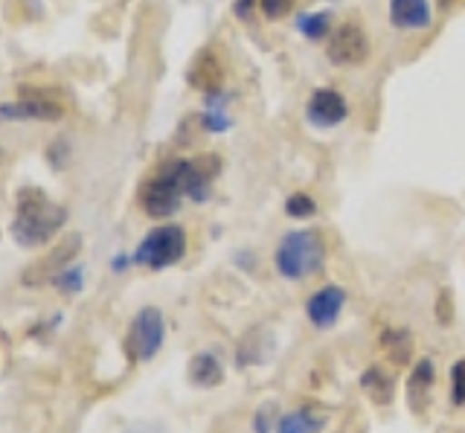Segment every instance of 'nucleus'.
I'll return each mask as SVG.
<instances>
[{"label":"nucleus","mask_w":465,"mask_h":433,"mask_svg":"<svg viewBox=\"0 0 465 433\" xmlns=\"http://www.w3.org/2000/svg\"><path fill=\"white\" fill-rule=\"evenodd\" d=\"M183 186L181 181L174 178V172L169 166L160 169V175H154L149 183L143 186V195H140V204L143 210L152 215V219H169L181 210V201H183Z\"/></svg>","instance_id":"nucleus-5"},{"label":"nucleus","mask_w":465,"mask_h":433,"mask_svg":"<svg viewBox=\"0 0 465 433\" xmlns=\"http://www.w3.org/2000/svg\"><path fill=\"white\" fill-rule=\"evenodd\" d=\"M390 24L407 33L428 30L433 24L430 0H390Z\"/></svg>","instance_id":"nucleus-11"},{"label":"nucleus","mask_w":465,"mask_h":433,"mask_svg":"<svg viewBox=\"0 0 465 433\" xmlns=\"http://www.w3.org/2000/svg\"><path fill=\"white\" fill-rule=\"evenodd\" d=\"M433 384H436V367L430 358H421L413 364V372L407 375L404 381V401L411 413L416 416H425L430 408V393H433Z\"/></svg>","instance_id":"nucleus-10"},{"label":"nucleus","mask_w":465,"mask_h":433,"mask_svg":"<svg viewBox=\"0 0 465 433\" xmlns=\"http://www.w3.org/2000/svg\"><path fill=\"white\" fill-rule=\"evenodd\" d=\"M62 108L47 99H21V103L0 105V123H21V120H58Z\"/></svg>","instance_id":"nucleus-13"},{"label":"nucleus","mask_w":465,"mask_h":433,"mask_svg":"<svg viewBox=\"0 0 465 433\" xmlns=\"http://www.w3.org/2000/svg\"><path fill=\"white\" fill-rule=\"evenodd\" d=\"M82 268H64V271H58L55 277H53V282L62 288V291H70V294H76L79 288H82Z\"/></svg>","instance_id":"nucleus-24"},{"label":"nucleus","mask_w":465,"mask_h":433,"mask_svg":"<svg viewBox=\"0 0 465 433\" xmlns=\"http://www.w3.org/2000/svg\"><path fill=\"white\" fill-rule=\"evenodd\" d=\"M326 418L317 416L312 408H302V410H294L282 416L280 422H276V433H317L323 430Z\"/></svg>","instance_id":"nucleus-16"},{"label":"nucleus","mask_w":465,"mask_h":433,"mask_svg":"<svg viewBox=\"0 0 465 433\" xmlns=\"http://www.w3.org/2000/svg\"><path fill=\"white\" fill-rule=\"evenodd\" d=\"M186 253V233L183 227L178 224H166V227H157L145 236L137 251H134V262L145 265V268H154V271H163L178 265Z\"/></svg>","instance_id":"nucleus-3"},{"label":"nucleus","mask_w":465,"mask_h":433,"mask_svg":"<svg viewBox=\"0 0 465 433\" xmlns=\"http://www.w3.org/2000/svg\"><path fill=\"white\" fill-rule=\"evenodd\" d=\"M370 55V38L361 30L355 21H346L341 26H334L329 35V47H326V59L338 67H355L363 64Z\"/></svg>","instance_id":"nucleus-6"},{"label":"nucleus","mask_w":465,"mask_h":433,"mask_svg":"<svg viewBox=\"0 0 465 433\" xmlns=\"http://www.w3.org/2000/svg\"><path fill=\"white\" fill-rule=\"evenodd\" d=\"M189 82L195 84V88H201V91H207L210 96L215 93V88H218V82H222V70H218V62L213 59L210 53H203L201 59L195 62V67H193V74H189Z\"/></svg>","instance_id":"nucleus-19"},{"label":"nucleus","mask_w":465,"mask_h":433,"mask_svg":"<svg viewBox=\"0 0 465 433\" xmlns=\"http://www.w3.org/2000/svg\"><path fill=\"white\" fill-rule=\"evenodd\" d=\"M305 117H309V123L314 128H323V132H329V128H338L341 123H346L349 117V105L341 91L334 88H317L309 99V105H305Z\"/></svg>","instance_id":"nucleus-9"},{"label":"nucleus","mask_w":465,"mask_h":433,"mask_svg":"<svg viewBox=\"0 0 465 433\" xmlns=\"http://www.w3.org/2000/svg\"><path fill=\"white\" fill-rule=\"evenodd\" d=\"M268 413H271V408H265V410H259V413H256V422H253V430H256V433H271Z\"/></svg>","instance_id":"nucleus-27"},{"label":"nucleus","mask_w":465,"mask_h":433,"mask_svg":"<svg viewBox=\"0 0 465 433\" xmlns=\"http://www.w3.org/2000/svg\"><path fill=\"white\" fill-rule=\"evenodd\" d=\"M361 387L375 404H390L396 399V379L390 372H384L381 367H370L361 375Z\"/></svg>","instance_id":"nucleus-15"},{"label":"nucleus","mask_w":465,"mask_h":433,"mask_svg":"<svg viewBox=\"0 0 465 433\" xmlns=\"http://www.w3.org/2000/svg\"><path fill=\"white\" fill-rule=\"evenodd\" d=\"M169 169L174 172V178L181 181L186 198L207 201L213 190L210 183L215 181L218 169H222V161H218L215 154H203V157H195V161H172Z\"/></svg>","instance_id":"nucleus-7"},{"label":"nucleus","mask_w":465,"mask_h":433,"mask_svg":"<svg viewBox=\"0 0 465 433\" xmlns=\"http://www.w3.org/2000/svg\"><path fill=\"white\" fill-rule=\"evenodd\" d=\"M0 161H4V152H0Z\"/></svg>","instance_id":"nucleus-28"},{"label":"nucleus","mask_w":465,"mask_h":433,"mask_svg":"<svg viewBox=\"0 0 465 433\" xmlns=\"http://www.w3.org/2000/svg\"><path fill=\"white\" fill-rule=\"evenodd\" d=\"M297 30L309 41H323L326 35H331V12H302L297 18Z\"/></svg>","instance_id":"nucleus-20"},{"label":"nucleus","mask_w":465,"mask_h":433,"mask_svg":"<svg viewBox=\"0 0 465 433\" xmlns=\"http://www.w3.org/2000/svg\"><path fill=\"white\" fill-rule=\"evenodd\" d=\"M163 338H166V320H163V314H160V309L154 306L140 309L134 320H131L128 338H125L128 358L134 360V364H145V360H152L163 349Z\"/></svg>","instance_id":"nucleus-4"},{"label":"nucleus","mask_w":465,"mask_h":433,"mask_svg":"<svg viewBox=\"0 0 465 433\" xmlns=\"http://www.w3.org/2000/svg\"><path fill=\"white\" fill-rule=\"evenodd\" d=\"M189 384H195L201 389H213L218 384H224V364L215 352H198L189 360Z\"/></svg>","instance_id":"nucleus-14"},{"label":"nucleus","mask_w":465,"mask_h":433,"mask_svg":"<svg viewBox=\"0 0 465 433\" xmlns=\"http://www.w3.org/2000/svg\"><path fill=\"white\" fill-rule=\"evenodd\" d=\"M201 123H203V128L207 132H227V128L232 125L230 120H227V113H224V108H222V103H215V96H210V108H207V113L201 117Z\"/></svg>","instance_id":"nucleus-22"},{"label":"nucleus","mask_w":465,"mask_h":433,"mask_svg":"<svg viewBox=\"0 0 465 433\" xmlns=\"http://www.w3.org/2000/svg\"><path fill=\"white\" fill-rule=\"evenodd\" d=\"M67 221V210L53 204L38 190H26L18 201V215L12 221V236L24 248L47 244Z\"/></svg>","instance_id":"nucleus-1"},{"label":"nucleus","mask_w":465,"mask_h":433,"mask_svg":"<svg viewBox=\"0 0 465 433\" xmlns=\"http://www.w3.org/2000/svg\"><path fill=\"white\" fill-rule=\"evenodd\" d=\"M297 0H259V9H262V15L271 18V21H280L285 18L291 9H294Z\"/></svg>","instance_id":"nucleus-25"},{"label":"nucleus","mask_w":465,"mask_h":433,"mask_svg":"<svg viewBox=\"0 0 465 433\" xmlns=\"http://www.w3.org/2000/svg\"><path fill=\"white\" fill-rule=\"evenodd\" d=\"M285 212L291 215V219H312V215L317 212V204H314L312 195L294 192V195L285 201Z\"/></svg>","instance_id":"nucleus-21"},{"label":"nucleus","mask_w":465,"mask_h":433,"mask_svg":"<svg viewBox=\"0 0 465 433\" xmlns=\"http://www.w3.org/2000/svg\"><path fill=\"white\" fill-rule=\"evenodd\" d=\"M450 401L462 408L465 404V358H460L454 367H450Z\"/></svg>","instance_id":"nucleus-23"},{"label":"nucleus","mask_w":465,"mask_h":433,"mask_svg":"<svg viewBox=\"0 0 465 433\" xmlns=\"http://www.w3.org/2000/svg\"><path fill=\"white\" fill-rule=\"evenodd\" d=\"M253 6H259V0H236V6H232V9H236V15L239 18H251L253 15Z\"/></svg>","instance_id":"nucleus-26"},{"label":"nucleus","mask_w":465,"mask_h":433,"mask_svg":"<svg viewBox=\"0 0 465 433\" xmlns=\"http://www.w3.org/2000/svg\"><path fill=\"white\" fill-rule=\"evenodd\" d=\"M381 343H384V349H387V358L396 367H407V364H411L413 338H411V331H407V329H387Z\"/></svg>","instance_id":"nucleus-17"},{"label":"nucleus","mask_w":465,"mask_h":433,"mask_svg":"<svg viewBox=\"0 0 465 433\" xmlns=\"http://www.w3.org/2000/svg\"><path fill=\"white\" fill-rule=\"evenodd\" d=\"M343 306H346V291L338 282H329L305 300V317H309L314 329H331L341 320Z\"/></svg>","instance_id":"nucleus-8"},{"label":"nucleus","mask_w":465,"mask_h":433,"mask_svg":"<svg viewBox=\"0 0 465 433\" xmlns=\"http://www.w3.org/2000/svg\"><path fill=\"white\" fill-rule=\"evenodd\" d=\"M276 349V338H273V331L268 326H253L247 335L239 340V349H236V364L242 369L247 367H259V364H265V360L273 355Z\"/></svg>","instance_id":"nucleus-12"},{"label":"nucleus","mask_w":465,"mask_h":433,"mask_svg":"<svg viewBox=\"0 0 465 433\" xmlns=\"http://www.w3.org/2000/svg\"><path fill=\"white\" fill-rule=\"evenodd\" d=\"M79 248H82V239L79 236H70L67 241H62L58 248L53 251V256H50V262H44V265H38L35 271H29V280L35 277V273H47V277H55L58 271H64L67 265H70V259L79 253Z\"/></svg>","instance_id":"nucleus-18"},{"label":"nucleus","mask_w":465,"mask_h":433,"mask_svg":"<svg viewBox=\"0 0 465 433\" xmlns=\"http://www.w3.org/2000/svg\"><path fill=\"white\" fill-rule=\"evenodd\" d=\"M323 262H326V241L317 230H291V233L280 239L273 253L276 273L291 282L314 277L323 268Z\"/></svg>","instance_id":"nucleus-2"}]
</instances>
